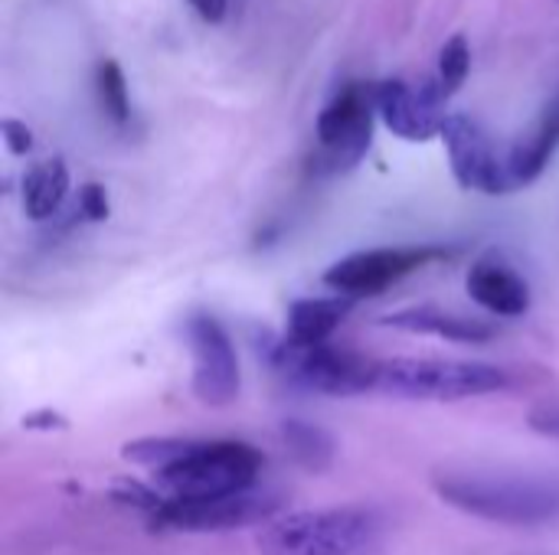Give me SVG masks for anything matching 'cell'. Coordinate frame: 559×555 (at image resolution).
Wrapping results in <instances>:
<instances>
[{
    "label": "cell",
    "instance_id": "16",
    "mask_svg": "<svg viewBox=\"0 0 559 555\" xmlns=\"http://www.w3.org/2000/svg\"><path fill=\"white\" fill-rule=\"evenodd\" d=\"M69 196V167L62 157H46L33 164L23 177V213L33 222L52 219Z\"/></svg>",
    "mask_w": 559,
    "mask_h": 555
},
{
    "label": "cell",
    "instance_id": "10",
    "mask_svg": "<svg viewBox=\"0 0 559 555\" xmlns=\"http://www.w3.org/2000/svg\"><path fill=\"white\" fill-rule=\"evenodd\" d=\"M187 347L193 360V396L210 409L233 406L242 389V373L229 330L213 314H193L187 321Z\"/></svg>",
    "mask_w": 559,
    "mask_h": 555
},
{
    "label": "cell",
    "instance_id": "19",
    "mask_svg": "<svg viewBox=\"0 0 559 555\" xmlns=\"http://www.w3.org/2000/svg\"><path fill=\"white\" fill-rule=\"evenodd\" d=\"M468 72H472V46L462 33H455L442 43L439 59H436V82H439L442 95L452 98L465 85Z\"/></svg>",
    "mask_w": 559,
    "mask_h": 555
},
{
    "label": "cell",
    "instance_id": "20",
    "mask_svg": "<svg viewBox=\"0 0 559 555\" xmlns=\"http://www.w3.org/2000/svg\"><path fill=\"white\" fill-rule=\"evenodd\" d=\"M108 213H111V203H108L105 186H98V183H85V186L79 190V216H82V219H88V222H105V219H108Z\"/></svg>",
    "mask_w": 559,
    "mask_h": 555
},
{
    "label": "cell",
    "instance_id": "1",
    "mask_svg": "<svg viewBox=\"0 0 559 555\" xmlns=\"http://www.w3.org/2000/svg\"><path fill=\"white\" fill-rule=\"evenodd\" d=\"M128 464L154 474L167 497H229L255 491L262 451L236 438H138L121 448Z\"/></svg>",
    "mask_w": 559,
    "mask_h": 555
},
{
    "label": "cell",
    "instance_id": "12",
    "mask_svg": "<svg viewBox=\"0 0 559 555\" xmlns=\"http://www.w3.org/2000/svg\"><path fill=\"white\" fill-rule=\"evenodd\" d=\"M472 301L491 317H524L531 311V285L527 278L508 265L501 255H485L472 265L468 278Z\"/></svg>",
    "mask_w": 559,
    "mask_h": 555
},
{
    "label": "cell",
    "instance_id": "17",
    "mask_svg": "<svg viewBox=\"0 0 559 555\" xmlns=\"http://www.w3.org/2000/svg\"><path fill=\"white\" fill-rule=\"evenodd\" d=\"M282 442L288 448V455L295 458L298 468H305L308 474H321L334 464V455H337V445L334 438L314 425V422H305V419H285L282 422Z\"/></svg>",
    "mask_w": 559,
    "mask_h": 555
},
{
    "label": "cell",
    "instance_id": "8",
    "mask_svg": "<svg viewBox=\"0 0 559 555\" xmlns=\"http://www.w3.org/2000/svg\"><path fill=\"white\" fill-rule=\"evenodd\" d=\"M455 249L449 245H380V249H364L354 255H344L324 272V285L350 301L383 294L406 275L452 258Z\"/></svg>",
    "mask_w": 559,
    "mask_h": 555
},
{
    "label": "cell",
    "instance_id": "22",
    "mask_svg": "<svg viewBox=\"0 0 559 555\" xmlns=\"http://www.w3.org/2000/svg\"><path fill=\"white\" fill-rule=\"evenodd\" d=\"M531 432L544 435V438H559V402H544L531 412L527 419Z\"/></svg>",
    "mask_w": 559,
    "mask_h": 555
},
{
    "label": "cell",
    "instance_id": "11",
    "mask_svg": "<svg viewBox=\"0 0 559 555\" xmlns=\"http://www.w3.org/2000/svg\"><path fill=\"white\" fill-rule=\"evenodd\" d=\"M449 98L442 95L436 79H426L419 85L403 82V79H383L377 82V114L383 118V124L413 144L432 141L442 134L445 124V105Z\"/></svg>",
    "mask_w": 559,
    "mask_h": 555
},
{
    "label": "cell",
    "instance_id": "9",
    "mask_svg": "<svg viewBox=\"0 0 559 555\" xmlns=\"http://www.w3.org/2000/svg\"><path fill=\"white\" fill-rule=\"evenodd\" d=\"M439 137L445 144L449 167L462 183V190H475L485 196H501L514 190L508 173V150L498 147V141L478 118L465 111H452L445 114Z\"/></svg>",
    "mask_w": 559,
    "mask_h": 555
},
{
    "label": "cell",
    "instance_id": "2",
    "mask_svg": "<svg viewBox=\"0 0 559 555\" xmlns=\"http://www.w3.org/2000/svg\"><path fill=\"white\" fill-rule=\"evenodd\" d=\"M436 497L495 527L537 530L559 523V478L495 471V468H442L432 474Z\"/></svg>",
    "mask_w": 559,
    "mask_h": 555
},
{
    "label": "cell",
    "instance_id": "6",
    "mask_svg": "<svg viewBox=\"0 0 559 555\" xmlns=\"http://www.w3.org/2000/svg\"><path fill=\"white\" fill-rule=\"evenodd\" d=\"M373 118H377V82L350 79L347 85H341L314 121L318 147L308 160V170L318 177L354 170L370 150Z\"/></svg>",
    "mask_w": 559,
    "mask_h": 555
},
{
    "label": "cell",
    "instance_id": "15",
    "mask_svg": "<svg viewBox=\"0 0 559 555\" xmlns=\"http://www.w3.org/2000/svg\"><path fill=\"white\" fill-rule=\"evenodd\" d=\"M354 311L350 298L328 294V298H298L288 304L285 317V340L295 347H321L331 343L334 330L347 321Z\"/></svg>",
    "mask_w": 559,
    "mask_h": 555
},
{
    "label": "cell",
    "instance_id": "18",
    "mask_svg": "<svg viewBox=\"0 0 559 555\" xmlns=\"http://www.w3.org/2000/svg\"><path fill=\"white\" fill-rule=\"evenodd\" d=\"M95 95H98L102 114L115 128H128L131 124V95H128L124 72H121V65L115 59H102L95 65Z\"/></svg>",
    "mask_w": 559,
    "mask_h": 555
},
{
    "label": "cell",
    "instance_id": "4",
    "mask_svg": "<svg viewBox=\"0 0 559 555\" xmlns=\"http://www.w3.org/2000/svg\"><path fill=\"white\" fill-rule=\"evenodd\" d=\"M518 386L514 370L481 360H442V357H393L377 363L373 393L413 399V402H465L498 396Z\"/></svg>",
    "mask_w": 559,
    "mask_h": 555
},
{
    "label": "cell",
    "instance_id": "14",
    "mask_svg": "<svg viewBox=\"0 0 559 555\" xmlns=\"http://www.w3.org/2000/svg\"><path fill=\"white\" fill-rule=\"evenodd\" d=\"M380 324L393 327V330H403V334L439 337V340H449V343H488L498 334V327L491 321H485V317H468V314L445 311V307H436V304H419V307L386 314Z\"/></svg>",
    "mask_w": 559,
    "mask_h": 555
},
{
    "label": "cell",
    "instance_id": "3",
    "mask_svg": "<svg viewBox=\"0 0 559 555\" xmlns=\"http://www.w3.org/2000/svg\"><path fill=\"white\" fill-rule=\"evenodd\" d=\"M390 520L367 504L298 510L262 527L255 546L262 555H383Z\"/></svg>",
    "mask_w": 559,
    "mask_h": 555
},
{
    "label": "cell",
    "instance_id": "7",
    "mask_svg": "<svg viewBox=\"0 0 559 555\" xmlns=\"http://www.w3.org/2000/svg\"><path fill=\"white\" fill-rule=\"evenodd\" d=\"M269 360L275 373H282L292 386L321 393V396H360L377 386L373 357L321 343V347H295L285 337L269 347Z\"/></svg>",
    "mask_w": 559,
    "mask_h": 555
},
{
    "label": "cell",
    "instance_id": "13",
    "mask_svg": "<svg viewBox=\"0 0 559 555\" xmlns=\"http://www.w3.org/2000/svg\"><path fill=\"white\" fill-rule=\"evenodd\" d=\"M559 150V88L544 101V108L537 111L534 124L508 147V173H511V186H531L534 180L544 177V170L550 167L554 154Z\"/></svg>",
    "mask_w": 559,
    "mask_h": 555
},
{
    "label": "cell",
    "instance_id": "21",
    "mask_svg": "<svg viewBox=\"0 0 559 555\" xmlns=\"http://www.w3.org/2000/svg\"><path fill=\"white\" fill-rule=\"evenodd\" d=\"M0 134H3V144H7V150H10L13 157H23V154H29V150H33V131H29L23 121H16V118H3Z\"/></svg>",
    "mask_w": 559,
    "mask_h": 555
},
{
    "label": "cell",
    "instance_id": "5",
    "mask_svg": "<svg viewBox=\"0 0 559 555\" xmlns=\"http://www.w3.org/2000/svg\"><path fill=\"white\" fill-rule=\"evenodd\" d=\"M121 500L141 510L154 530L170 533H226L242 527H265L282 514V500L262 491L229 497H167L154 487L128 484Z\"/></svg>",
    "mask_w": 559,
    "mask_h": 555
},
{
    "label": "cell",
    "instance_id": "23",
    "mask_svg": "<svg viewBox=\"0 0 559 555\" xmlns=\"http://www.w3.org/2000/svg\"><path fill=\"white\" fill-rule=\"evenodd\" d=\"M193 10H197V16L200 20H206V23H223L226 20V13H229V0H187Z\"/></svg>",
    "mask_w": 559,
    "mask_h": 555
}]
</instances>
